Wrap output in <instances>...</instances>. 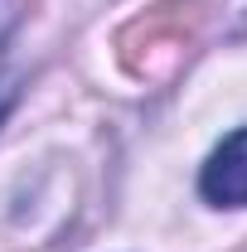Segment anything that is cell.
I'll return each instance as SVG.
<instances>
[{"mask_svg": "<svg viewBox=\"0 0 247 252\" xmlns=\"http://www.w3.org/2000/svg\"><path fill=\"white\" fill-rule=\"evenodd\" d=\"M20 15H25V0H0V49L10 44V34L20 25Z\"/></svg>", "mask_w": 247, "mask_h": 252, "instance_id": "3957f363", "label": "cell"}, {"mask_svg": "<svg viewBox=\"0 0 247 252\" xmlns=\"http://www.w3.org/2000/svg\"><path fill=\"white\" fill-rule=\"evenodd\" d=\"M122 39H146V54H136V59H126V68L136 73V78H160L170 63L180 59V49H185V15H151V20H141V25H131Z\"/></svg>", "mask_w": 247, "mask_h": 252, "instance_id": "7a4b0ae2", "label": "cell"}, {"mask_svg": "<svg viewBox=\"0 0 247 252\" xmlns=\"http://www.w3.org/2000/svg\"><path fill=\"white\" fill-rule=\"evenodd\" d=\"M10 102H15V83H0V117L10 112Z\"/></svg>", "mask_w": 247, "mask_h": 252, "instance_id": "277c9868", "label": "cell"}, {"mask_svg": "<svg viewBox=\"0 0 247 252\" xmlns=\"http://www.w3.org/2000/svg\"><path fill=\"white\" fill-rule=\"evenodd\" d=\"M199 194L218 209H247V126L233 131L214 156L204 160Z\"/></svg>", "mask_w": 247, "mask_h": 252, "instance_id": "6da1fadb", "label": "cell"}]
</instances>
